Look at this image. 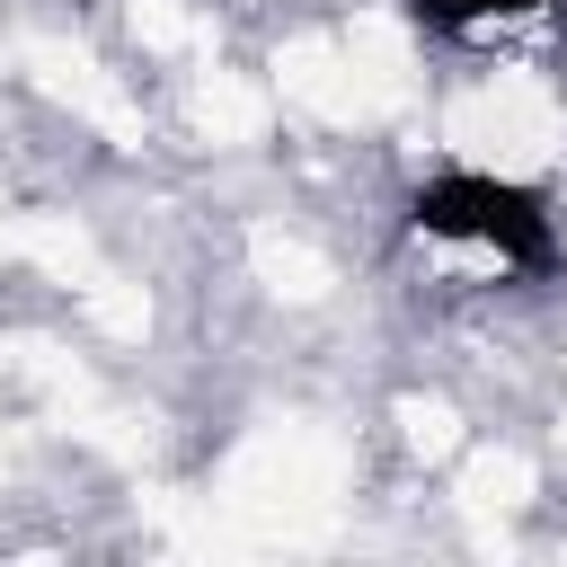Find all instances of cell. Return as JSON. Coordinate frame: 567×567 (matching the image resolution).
<instances>
[{
	"instance_id": "obj_1",
	"label": "cell",
	"mask_w": 567,
	"mask_h": 567,
	"mask_svg": "<svg viewBox=\"0 0 567 567\" xmlns=\"http://www.w3.org/2000/svg\"><path fill=\"white\" fill-rule=\"evenodd\" d=\"M408 221H416L425 239H478V248H496L514 275H540V266L558 257V213H549V195L523 186V177H487V168H443V177H425V186L408 195Z\"/></svg>"
},
{
	"instance_id": "obj_2",
	"label": "cell",
	"mask_w": 567,
	"mask_h": 567,
	"mask_svg": "<svg viewBox=\"0 0 567 567\" xmlns=\"http://www.w3.org/2000/svg\"><path fill=\"white\" fill-rule=\"evenodd\" d=\"M523 9H540V0H408V18H416L425 35H470V27H487V18H523Z\"/></svg>"
}]
</instances>
